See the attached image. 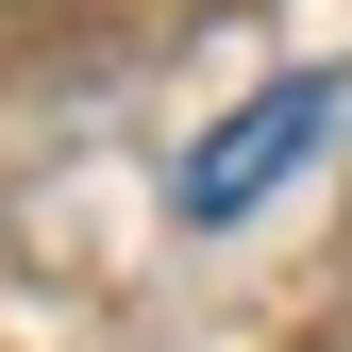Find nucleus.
<instances>
[{"mask_svg": "<svg viewBox=\"0 0 352 352\" xmlns=\"http://www.w3.org/2000/svg\"><path fill=\"white\" fill-rule=\"evenodd\" d=\"M336 118H352V84H336V67H285V84H252V101L218 118V135H201L185 168H168V201H185V235H235V218H269V201H285V168L319 151Z\"/></svg>", "mask_w": 352, "mask_h": 352, "instance_id": "1", "label": "nucleus"}]
</instances>
